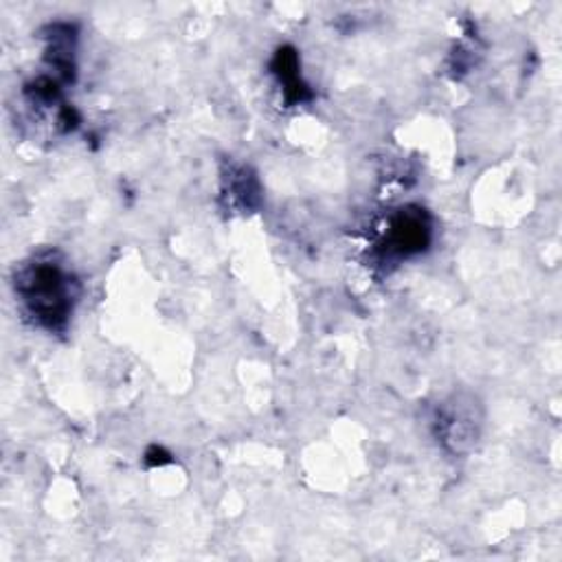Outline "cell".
I'll list each match as a JSON object with an SVG mask.
<instances>
[{
	"mask_svg": "<svg viewBox=\"0 0 562 562\" xmlns=\"http://www.w3.org/2000/svg\"><path fill=\"white\" fill-rule=\"evenodd\" d=\"M427 225L420 214H403L392 231V242L400 253L409 251H420L422 244L427 242Z\"/></svg>",
	"mask_w": 562,
	"mask_h": 562,
	"instance_id": "obj_2",
	"label": "cell"
},
{
	"mask_svg": "<svg viewBox=\"0 0 562 562\" xmlns=\"http://www.w3.org/2000/svg\"><path fill=\"white\" fill-rule=\"evenodd\" d=\"M25 297L32 303L34 312L43 319L56 321L62 319L67 312V282L58 266L40 264L27 273L25 279Z\"/></svg>",
	"mask_w": 562,
	"mask_h": 562,
	"instance_id": "obj_1",
	"label": "cell"
}]
</instances>
